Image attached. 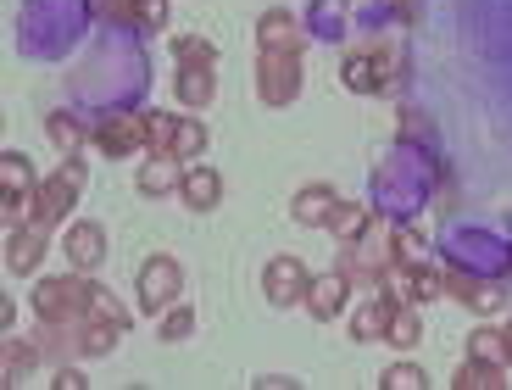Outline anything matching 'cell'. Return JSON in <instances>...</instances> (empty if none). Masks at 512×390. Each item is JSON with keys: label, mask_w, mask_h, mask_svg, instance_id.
Segmentation results:
<instances>
[{"label": "cell", "mask_w": 512, "mask_h": 390, "mask_svg": "<svg viewBox=\"0 0 512 390\" xmlns=\"http://www.w3.org/2000/svg\"><path fill=\"white\" fill-rule=\"evenodd\" d=\"M84 184H90L84 162H78V156H62V168H56L51 179H39L34 207H28V223H39V229H51V223H62L67 212L78 207V195H84Z\"/></svg>", "instance_id": "obj_1"}, {"label": "cell", "mask_w": 512, "mask_h": 390, "mask_svg": "<svg viewBox=\"0 0 512 390\" xmlns=\"http://www.w3.org/2000/svg\"><path fill=\"white\" fill-rule=\"evenodd\" d=\"M90 273H56V279H39L34 285V312L45 324H73V318H90Z\"/></svg>", "instance_id": "obj_2"}, {"label": "cell", "mask_w": 512, "mask_h": 390, "mask_svg": "<svg viewBox=\"0 0 512 390\" xmlns=\"http://www.w3.org/2000/svg\"><path fill=\"white\" fill-rule=\"evenodd\" d=\"M256 90L268 106H290L301 95V51H262L256 56Z\"/></svg>", "instance_id": "obj_3"}, {"label": "cell", "mask_w": 512, "mask_h": 390, "mask_svg": "<svg viewBox=\"0 0 512 390\" xmlns=\"http://www.w3.org/2000/svg\"><path fill=\"white\" fill-rule=\"evenodd\" d=\"M0 173H6V179H0V184H6V195H0V212H6V223L17 229V223H28V207H34V190H39V184H34L28 156H17V151L0 156Z\"/></svg>", "instance_id": "obj_4"}, {"label": "cell", "mask_w": 512, "mask_h": 390, "mask_svg": "<svg viewBox=\"0 0 512 390\" xmlns=\"http://www.w3.org/2000/svg\"><path fill=\"white\" fill-rule=\"evenodd\" d=\"M179 290H184V268L173 257H151L140 268V307L145 312H162V307H173V301H179Z\"/></svg>", "instance_id": "obj_5"}, {"label": "cell", "mask_w": 512, "mask_h": 390, "mask_svg": "<svg viewBox=\"0 0 512 390\" xmlns=\"http://www.w3.org/2000/svg\"><path fill=\"white\" fill-rule=\"evenodd\" d=\"M90 12L101 17V23L145 28V34H156V28L167 23V0H90Z\"/></svg>", "instance_id": "obj_6"}, {"label": "cell", "mask_w": 512, "mask_h": 390, "mask_svg": "<svg viewBox=\"0 0 512 390\" xmlns=\"http://www.w3.org/2000/svg\"><path fill=\"white\" fill-rule=\"evenodd\" d=\"M95 145H101V156H134L145 145V117L140 112H106L101 123H95Z\"/></svg>", "instance_id": "obj_7"}, {"label": "cell", "mask_w": 512, "mask_h": 390, "mask_svg": "<svg viewBox=\"0 0 512 390\" xmlns=\"http://www.w3.org/2000/svg\"><path fill=\"white\" fill-rule=\"evenodd\" d=\"M307 285L312 273L301 257H273L268 273H262V296L273 301V307H290V301H307Z\"/></svg>", "instance_id": "obj_8"}, {"label": "cell", "mask_w": 512, "mask_h": 390, "mask_svg": "<svg viewBox=\"0 0 512 390\" xmlns=\"http://www.w3.org/2000/svg\"><path fill=\"white\" fill-rule=\"evenodd\" d=\"M346 296H351V279L334 268V273H318V279H312V285H307V301H301V307H307L318 324H334V318L346 312Z\"/></svg>", "instance_id": "obj_9"}, {"label": "cell", "mask_w": 512, "mask_h": 390, "mask_svg": "<svg viewBox=\"0 0 512 390\" xmlns=\"http://www.w3.org/2000/svg\"><path fill=\"white\" fill-rule=\"evenodd\" d=\"M62 251H67V268H78V273L101 268V257H106V229H101V223H67Z\"/></svg>", "instance_id": "obj_10"}, {"label": "cell", "mask_w": 512, "mask_h": 390, "mask_svg": "<svg viewBox=\"0 0 512 390\" xmlns=\"http://www.w3.org/2000/svg\"><path fill=\"white\" fill-rule=\"evenodd\" d=\"M256 39H262V51H301V17L290 6H273L256 23Z\"/></svg>", "instance_id": "obj_11"}, {"label": "cell", "mask_w": 512, "mask_h": 390, "mask_svg": "<svg viewBox=\"0 0 512 390\" xmlns=\"http://www.w3.org/2000/svg\"><path fill=\"white\" fill-rule=\"evenodd\" d=\"M446 296H457L462 307H479V312H501V285L474 279V273H462V268H446Z\"/></svg>", "instance_id": "obj_12"}, {"label": "cell", "mask_w": 512, "mask_h": 390, "mask_svg": "<svg viewBox=\"0 0 512 390\" xmlns=\"http://www.w3.org/2000/svg\"><path fill=\"white\" fill-rule=\"evenodd\" d=\"M173 95H179L184 106H195V112H206V106H212V95H218V78H212V67L184 62L179 73H173Z\"/></svg>", "instance_id": "obj_13"}, {"label": "cell", "mask_w": 512, "mask_h": 390, "mask_svg": "<svg viewBox=\"0 0 512 390\" xmlns=\"http://www.w3.org/2000/svg\"><path fill=\"white\" fill-rule=\"evenodd\" d=\"M179 195H184V207H195V212H212L223 201V179L206 162H190L184 168V184H179Z\"/></svg>", "instance_id": "obj_14"}, {"label": "cell", "mask_w": 512, "mask_h": 390, "mask_svg": "<svg viewBox=\"0 0 512 390\" xmlns=\"http://www.w3.org/2000/svg\"><path fill=\"white\" fill-rule=\"evenodd\" d=\"M396 307H401V296L373 290V296L357 307V318H351V335H357V340H379L384 329H390V312H396Z\"/></svg>", "instance_id": "obj_15"}, {"label": "cell", "mask_w": 512, "mask_h": 390, "mask_svg": "<svg viewBox=\"0 0 512 390\" xmlns=\"http://www.w3.org/2000/svg\"><path fill=\"white\" fill-rule=\"evenodd\" d=\"M140 195H179V184H184V168H179V156L173 151H156L151 162L140 168Z\"/></svg>", "instance_id": "obj_16"}, {"label": "cell", "mask_w": 512, "mask_h": 390, "mask_svg": "<svg viewBox=\"0 0 512 390\" xmlns=\"http://www.w3.org/2000/svg\"><path fill=\"white\" fill-rule=\"evenodd\" d=\"M39 257H45V229H39V223L12 229V240H6V268H12V273H34Z\"/></svg>", "instance_id": "obj_17"}, {"label": "cell", "mask_w": 512, "mask_h": 390, "mask_svg": "<svg viewBox=\"0 0 512 390\" xmlns=\"http://www.w3.org/2000/svg\"><path fill=\"white\" fill-rule=\"evenodd\" d=\"M334 201H340V195H334V184H307V190L295 195V223H312V229H323V223H329V212H334Z\"/></svg>", "instance_id": "obj_18"}, {"label": "cell", "mask_w": 512, "mask_h": 390, "mask_svg": "<svg viewBox=\"0 0 512 390\" xmlns=\"http://www.w3.org/2000/svg\"><path fill=\"white\" fill-rule=\"evenodd\" d=\"M323 229H334V240L351 246V240H362V234L373 229V218H368V207H357V201H334V212H329Z\"/></svg>", "instance_id": "obj_19"}, {"label": "cell", "mask_w": 512, "mask_h": 390, "mask_svg": "<svg viewBox=\"0 0 512 390\" xmlns=\"http://www.w3.org/2000/svg\"><path fill=\"white\" fill-rule=\"evenodd\" d=\"M451 385H457V390H501V385H507V368L485 363V357H468V363L451 374Z\"/></svg>", "instance_id": "obj_20"}, {"label": "cell", "mask_w": 512, "mask_h": 390, "mask_svg": "<svg viewBox=\"0 0 512 390\" xmlns=\"http://www.w3.org/2000/svg\"><path fill=\"white\" fill-rule=\"evenodd\" d=\"M418 335H423V312L412 307V301H401V307L390 312V329H384V340H390V346H401V351H412V346H418Z\"/></svg>", "instance_id": "obj_21"}, {"label": "cell", "mask_w": 512, "mask_h": 390, "mask_svg": "<svg viewBox=\"0 0 512 390\" xmlns=\"http://www.w3.org/2000/svg\"><path fill=\"white\" fill-rule=\"evenodd\" d=\"M39 363V340H17L6 335V385H17V379H28Z\"/></svg>", "instance_id": "obj_22"}, {"label": "cell", "mask_w": 512, "mask_h": 390, "mask_svg": "<svg viewBox=\"0 0 512 390\" xmlns=\"http://www.w3.org/2000/svg\"><path fill=\"white\" fill-rule=\"evenodd\" d=\"M45 134H51V145L62 156H78V145H84V123H78V117H67V112H56L51 123H45Z\"/></svg>", "instance_id": "obj_23"}, {"label": "cell", "mask_w": 512, "mask_h": 390, "mask_svg": "<svg viewBox=\"0 0 512 390\" xmlns=\"http://www.w3.org/2000/svg\"><path fill=\"white\" fill-rule=\"evenodd\" d=\"M206 140H212V134H206V123L184 117L179 134H173V156H179V162H195V156H206Z\"/></svg>", "instance_id": "obj_24"}, {"label": "cell", "mask_w": 512, "mask_h": 390, "mask_svg": "<svg viewBox=\"0 0 512 390\" xmlns=\"http://www.w3.org/2000/svg\"><path fill=\"white\" fill-rule=\"evenodd\" d=\"M173 56H179V67H184V62L218 67V45H212L206 34H179V39H173Z\"/></svg>", "instance_id": "obj_25"}, {"label": "cell", "mask_w": 512, "mask_h": 390, "mask_svg": "<svg viewBox=\"0 0 512 390\" xmlns=\"http://www.w3.org/2000/svg\"><path fill=\"white\" fill-rule=\"evenodd\" d=\"M468 357H485V363L507 368V335H501V329H474V335H468Z\"/></svg>", "instance_id": "obj_26"}, {"label": "cell", "mask_w": 512, "mask_h": 390, "mask_svg": "<svg viewBox=\"0 0 512 390\" xmlns=\"http://www.w3.org/2000/svg\"><path fill=\"white\" fill-rule=\"evenodd\" d=\"M173 134H179V117H167V112L145 117V145L151 151H173Z\"/></svg>", "instance_id": "obj_27"}, {"label": "cell", "mask_w": 512, "mask_h": 390, "mask_svg": "<svg viewBox=\"0 0 512 390\" xmlns=\"http://www.w3.org/2000/svg\"><path fill=\"white\" fill-rule=\"evenodd\" d=\"M90 318H112V324H123V329L134 324V318L123 312V301H117L106 285H95V290H90Z\"/></svg>", "instance_id": "obj_28"}, {"label": "cell", "mask_w": 512, "mask_h": 390, "mask_svg": "<svg viewBox=\"0 0 512 390\" xmlns=\"http://www.w3.org/2000/svg\"><path fill=\"white\" fill-rule=\"evenodd\" d=\"M423 385H429V374H423L418 363H396L384 374V390H423Z\"/></svg>", "instance_id": "obj_29"}, {"label": "cell", "mask_w": 512, "mask_h": 390, "mask_svg": "<svg viewBox=\"0 0 512 390\" xmlns=\"http://www.w3.org/2000/svg\"><path fill=\"white\" fill-rule=\"evenodd\" d=\"M190 335H195V312H190V307H167L162 340H190Z\"/></svg>", "instance_id": "obj_30"}, {"label": "cell", "mask_w": 512, "mask_h": 390, "mask_svg": "<svg viewBox=\"0 0 512 390\" xmlns=\"http://www.w3.org/2000/svg\"><path fill=\"white\" fill-rule=\"evenodd\" d=\"M84 385H90V379H84V368H56V390H84Z\"/></svg>", "instance_id": "obj_31"}, {"label": "cell", "mask_w": 512, "mask_h": 390, "mask_svg": "<svg viewBox=\"0 0 512 390\" xmlns=\"http://www.w3.org/2000/svg\"><path fill=\"white\" fill-rule=\"evenodd\" d=\"M501 335H507V363H512V324H507V329H501Z\"/></svg>", "instance_id": "obj_32"}]
</instances>
